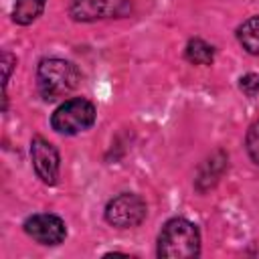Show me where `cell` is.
Masks as SVG:
<instances>
[{"mask_svg": "<svg viewBox=\"0 0 259 259\" xmlns=\"http://www.w3.org/2000/svg\"><path fill=\"white\" fill-rule=\"evenodd\" d=\"M81 73L75 63L59 57H45L36 65V89L45 101H59L77 89Z\"/></svg>", "mask_w": 259, "mask_h": 259, "instance_id": "1", "label": "cell"}, {"mask_svg": "<svg viewBox=\"0 0 259 259\" xmlns=\"http://www.w3.org/2000/svg\"><path fill=\"white\" fill-rule=\"evenodd\" d=\"M156 255L160 259H190L200 255V231L198 227L184 219L174 217L164 223L158 235Z\"/></svg>", "mask_w": 259, "mask_h": 259, "instance_id": "2", "label": "cell"}, {"mask_svg": "<svg viewBox=\"0 0 259 259\" xmlns=\"http://www.w3.org/2000/svg\"><path fill=\"white\" fill-rule=\"evenodd\" d=\"M95 105L85 97L65 99L51 115V127L61 136H75L95 123Z\"/></svg>", "mask_w": 259, "mask_h": 259, "instance_id": "3", "label": "cell"}, {"mask_svg": "<svg viewBox=\"0 0 259 259\" xmlns=\"http://www.w3.org/2000/svg\"><path fill=\"white\" fill-rule=\"evenodd\" d=\"M146 214H148L146 200L136 192H121L113 196L103 210L107 225L115 229H134L144 223Z\"/></svg>", "mask_w": 259, "mask_h": 259, "instance_id": "4", "label": "cell"}, {"mask_svg": "<svg viewBox=\"0 0 259 259\" xmlns=\"http://www.w3.org/2000/svg\"><path fill=\"white\" fill-rule=\"evenodd\" d=\"M132 12V0H71L69 16L75 22L123 18Z\"/></svg>", "mask_w": 259, "mask_h": 259, "instance_id": "5", "label": "cell"}, {"mask_svg": "<svg viewBox=\"0 0 259 259\" xmlns=\"http://www.w3.org/2000/svg\"><path fill=\"white\" fill-rule=\"evenodd\" d=\"M30 162H32L34 174L45 184L49 186L57 184L59 172H61V156H59V150L42 136H34L30 140Z\"/></svg>", "mask_w": 259, "mask_h": 259, "instance_id": "6", "label": "cell"}, {"mask_svg": "<svg viewBox=\"0 0 259 259\" xmlns=\"http://www.w3.org/2000/svg\"><path fill=\"white\" fill-rule=\"evenodd\" d=\"M24 233L34 239L36 243L40 245H49V247H55V245H61L67 237V225L61 217L53 214V212H36V214H30L26 221H24Z\"/></svg>", "mask_w": 259, "mask_h": 259, "instance_id": "7", "label": "cell"}, {"mask_svg": "<svg viewBox=\"0 0 259 259\" xmlns=\"http://www.w3.org/2000/svg\"><path fill=\"white\" fill-rule=\"evenodd\" d=\"M227 168H229V156L223 150L212 152L198 166V172H196V178H194V188L198 192H206V190L214 188L219 184V180L223 178V174L227 172Z\"/></svg>", "mask_w": 259, "mask_h": 259, "instance_id": "8", "label": "cell"}, {"mask_svg": "<svg viewBox=\"0 0 259 259\" xmlns=\"http://www.w3.org/2000/svg\"><path fill=\"white\" fill-rule=\"evenodd\" d=\"M239 45L253 57H259V16H249L237 26Z\"/></svg>", "mask_w": 259, "mask_h": 259, "instance_id": "9", "label": "cell"}, {"mask_svg": "<svg viewBox=\"0 0 259 259\" xmlns=\"http://www.w3.org/2000/svg\"><path fill=\"white\" fill-rule=\"evenodd\" d=\"M45 6L47 0H14L12 20L20 26H28L45 12Z\"/></svg>", "mask_w": 259, "mask_h": 259, "instance_id": "10", "label": "cell"}, {"mask_svg": "<svg viewBox=\"0 0 259 259\" xmlns=\"http://www.w3.org/2000/svg\"><path fill=\"white\" fill-rule=\"evenodd\" d=\"M184 59L192 65H212L214 61V47L208 45L206 40L194 36L186 42V49H184Z\"/></svg>", "mask_w": 259, "mask_h": 259, "instance_id": "11", "label": "cell"}, {"mask_svg": "<svg viewBox=\"0 0 259 259\" xmlns=\"http://www.w3.org/2000/svg\"><path fill=\"white\" fill-rule=\"evenodd\" d=\"M245 148H247V154H249L251 162H253L255 166H259V119L253 121L251 127L247 130Z\"/></svg>", "mask_w": 259, "mask_h": 259, "instance_id": "12", "label": "cell"}, {"mask_svg": "<svg viewBox=\"0 0 259 259\" xmlns=\"http://www.w3.org/2000/svg\"><path fill=\"white\" fill-rule=\"evenodd\" d=\"M239 89L247 97H255L259 93V75L257 73H247L239 79Z\"/></svg>", "mask_w": 259, "mask_h": 259, "instance_id": "13", "label": "cell"}, {"mask_svg": "<svg viewBox=\"0 0 259 259\" xmlns=\"http://www.w3.org/2000/svg\"><path fill=\"white\" fill-rule=\"evenodd\" d=\"M0 65H2V91H6V85H8V79H10V73H12L14 65H16V57H14V55H10L8 51H4V53H2V57H0Z\"/></svg>", "mask_w": 259, "mask_h": 259, "instance_id": "14", "label": "cell"}]
</instances>
